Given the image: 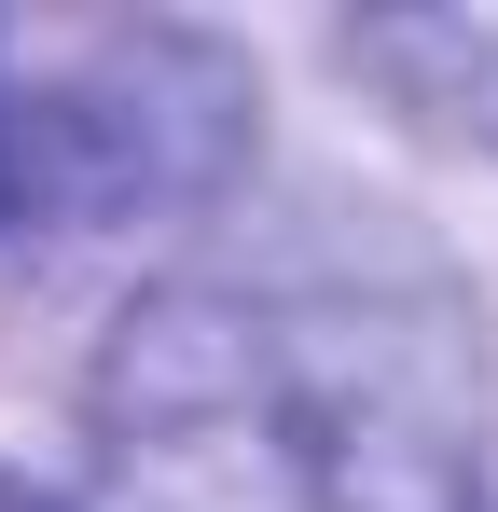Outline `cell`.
Here are the masks:
<instances>
[{"instance_id":"6da1fadb","label":"cell","mask_w":498,"mask_h":512,"mask_svg":"<svg viewBox=\"0 0 498 512\" xmlns=\"http://www.w3.org/2000/svg\"><path fill=\"white\" fill-rule=\"evenodd\" d=\"M97 457L111 512H471L485 374L429 277H180L111 333Z\"/></svg>"},{"instance_id":"7a4b0ae2","label":"cell","mask_w":498,"mask_h":512,"mask_svg":"<svg viewBox=\"0 0 498 512\" xmlns=\"http://www.w3.org/2000/svg\"><path fill=\"white\" fill-rule=\"evenodd\" d=\"M374 70H415L443 111H471L498 139V14H402V28H360Z\"/></svg>"},{"instance_id":"3957f363","label":"cell","mask_w":498,"mask_h":512,"mask_svg":"<svg viewBox=\"0 0 498 512\" xmlns=\"http://www.w3.org/2000/svg\"><path fill=\"white\" fill-rule=\"evenodd\" d=\"M14 194H28V125H14V97H0V222H14Z\"/></svg>"},{"instance_id":"277c9868","label":"cell","mask_w":498,"mask_h":512,"mask_svg":"<svg viewBox=\"0 0 498 512\" xmlns=\"http://www.w3.org/2000/svg\"><path fill=\"white\" fill-rule=\"evenodd\" d=\"M0 512H56V499H28V485H0Z\"/></svg>"}]
</instances>
